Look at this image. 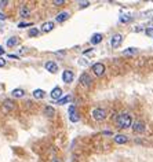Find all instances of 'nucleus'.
<instances>
[{
    "label": "nucleus",
    "instance_id": "nucleus-5",
    "mask_svg": "<svg viewBox=\"0 0 153 162\" xmlns=\"http://www.w3.org/2000/svg\"><path fill=\"white\" fill-rule=\"evenodd\" d=\"M122 41H123V36L119 34V33H116V34H113L111 39V45L113 48H119L120 44H122Z\"/></svg>",
    "mask_w": 153,
    "mask_h": 162
},
{
    "label": "nucleus",
    "instance_id": "nucleus-30",
    "mask_svg": "<svg viewBox=\"0 0 153 162\" xmlns=\"http://www.w3.org/2000/svg\"><path fill=\"white\" fill-rule=\"evenodd\" d=\"M6 4H8V1H7V0H0V8H1V7H4Z\"/></svg>",
    "mask_w": 153,
    "mask_h": 162
},
{
    "label": "nucleus",
    "instance_id": "nucleus-17",
    "mask_svg": "<svg viewBox=\"0 0 153 162\" xmlns=\"http://www.w3.org/2000/svg\"><path fill=\"white\" fill-rule=\"evenodd\" d=\"M44 95H46V92H44L43 89H35V91H33V96H35L36 99H43Z\"/></svg>",
    "mask_w": 153,
    "mask_h": 162
},
{
    "label": "nucleus",
    "instance_id": "nucleus-13",
    "mask_svg": "<svg viewBox=\"0 0 153 162\" xmlns=\"http://www.w3.org/2000/svg\"><path fill=\"white\" fill-rule=\"evenodd\" d=\"M19 15L22 17V18H26V17L31 15V8L28 7V6H22L21 8H19Z\"/></svg>",
    "mask_w": 153,
    "mask_h": 162
},
{
    "label": "nucleus",
    "instance_id": "nucleus-26",
    "mask_svg": "<svg viewBox=\"0 0 153 162\" xmlns=\"http://www.w3.org/2000/svg\"><path fill=\"white\" fill-rule=\"evenodd\" d=\"M88 6H90V1H80L79 3L80 8H86V7H88Z\"/></svg>",
    "mask_w": 153,
    "mask_h": 162
},
{
    "label": "nucleus",
    "instance_id": "nucleus-23",
    "mask_svg": "<svg viewBox=\"0 0 153 162\" xmlns=\"http://www.w3.org/2000/svg\"><path fill=\"white\" fill-rule=\"evenodd\" d=\"M39 29H36V28H32L31 30H29V37H36V36H39Z\"/></svg>",
    "mask_w": 153,
    "mask_h": 162
},
{
    "label": "nucleus",
    "instance_id": "nucleus-3",
    "mask_svg": "<svg viewBox=\"0 0 153 162\" xmlns=\"http://www.w3.org/2000/svg\"><path fill=\"white\" fill-rule=\"evenodd\" d=\"M132 131H134V133H143L145 132V129H146V125H145V122L143 121H135L134 124H132Z\"/></svg>",
    "mask_w": 153,
    "mask_h": 162
},
{
    "label": "nucleus",
    "instance_id": "nucleus-4",
    "mask_svg": "<svg viewBox=\"0 0 153 162\" xmlns=\"http://www.w3.org/2000/svg\"><path fill=\"white\" fill-rule=\"evenodd\" d=\"M91 70L94 72V74H95V76H98V77H101L102 74L105 73V65H104V63H101V62L94 63V65H92V68H91Z\"/></svg>",
    "mask_w": 153,
    "mask_h": 162
},
{
    "label": "nucleus",
    "instance_id": "nucleus-10",
    "mask_svg": "<svg viewBox=\"0 0 153 162\" xmlns=\"http://www.w3.org/2000/svg\"><path fill=\"white\" fill-rule=\"evenodd\" d=\"M54 29V22L53 21H48V22H44L42 25V32L43 33H48Z\"/></svg>",
    "mask_w": 153,
    "mask_h": 162
},
{
    "label": "nucleus",
    "instance_id": "nucleus-34",
    "mask_svg": "<svg viewBox=\"0 0 153 162\" xmlns=\"http://www.w3.org/2000/svg\"><path fill=\"white\" fill-rule=\"evenodd\" d=\"M8 58H14V59H18V55H13V54H10V55H8Z\"/></svg>",
    "mask_w": 153,
    "mask_h": 162
},
{
    "label": "nucleus",
    "instance_id": "nucleus-25",
    "mask_svg": "<svg viewBox=\"0 0 153 162\" xmlns=\"http://www.w3.org/2000/svg\"><path fill=\"white\" fill-rule=\"evenodd\" d=\"M32 25H33L32 22H19L18 28H26V26H32Z\"/></svg>",
    "mask_w": 153,
    "mask_h": 162
},
{
    "label": "nucleus",
    "instance_id": "nucleus-32",
    "mask_svg": "<svg viewBox=\"0 0 153 162\" xmlns=\"http://www.w3.org/2000/svg\"><path fill=\"white\" fill-rule=\"evenodd\" d=\"M51 162H62V161H61V158H58V157H54L53 159H51Z\"/></svg>",
    "mask_w": 153,
    "mask_h": 162
},
{
    "label": "nucleus",
    "instance_id": "nucleus-1",
    "mask_svg": "<svg viewBox=\"0 0 153 162\" xmlns=\"http://www.w3.org/2000/svg\"><path fill=\"white\" fill-rule=\"evenodd\" d=\"M117 126L120 128V129H127V128H130L132 125V118L131 115L128 114V113H120V114L117 115Z\"/></svg>",
    "mask_w": 153,
    "mask_h": 162
},
{
    "label": "nucleus",
    "instance_id": "nucleus-15",
    "mask_svg": "<svg viewBox=\"0 0 153 162\" xmlns=\"http://www.w3.org/2000/svg\"><path fill=\"white\" fill-rule=\"evenodd\" d=\"M127 140H128V137L124 135H116L115 136V141H116L117 144H124V143H127Z\"/></svg>",
    "mask_w": 153,
    "mask_h": 162
},
{
    "label": "nucleus",
    "instance_id": "nucleus-35",
    "mask_svg": "<svg viewBox=\"0 0 153 162\" xmlns=\"http://www.w3.org/2000/svg\"><path fill=\"white\" fill-rule=\"evenodd\" d=\"M3 54H4V50H3V47H0V57H1Z\"/></svg>",
    "mask_w": 153,
    "mask_h": 162
},
{
    "label": "nucleus",
    "instance_id": "nucleus-31",
    "mask_svg": "<svg viewBox=\"0 0 153 162\" xmlns=\"http://www.w3.org/2000/svg\"><path fill=\"white\" fill-rule=\"evenodd\" d=\"M3 66H6V59L0 57V68H3Z\"/></svg>",
    "mask_w": 153,
    "mask_h": 162
},
{
    "label": "nucleus",
    "instance_id": "nucleus-8",
    "mask_svg": "<svg viewBox=\"0 0 153 162\" xmlns=\"http://www.w3.org/2000/svg\"><path fill=\"white\" fill-rule=\"evenodd\" d=\"M44 68H46V70H48L50 73H57V72H58V65H57L55 62H53V61L46 62Z\"/></svg>",
    "mask_w": 153,
    "mask_h": 162
},
{
    "label": "nucleus",
    "instance_id": "nucleus-29",
    "mask_svg": "<svg viewBox=\"0 0 153 162\" xmlns=\"http://www.w3.org/2000/svg\"><path fill=\"white\" fill-rule=\"evenodd\" d=\"M74 111H76V107H74L73 105L70 106V107H69V110H68V113H69V115L72 114V113H74Z\"/></svg>",
    "mask_w": 153,
    "mask_h": 162
},
{
    "label": "nucleus",
    "instance_id": "nucleus-2",
    "mask_svg": "<svg viewBox=\"0 0 153 162\" xmlns=\"http://www.w3.org/2000/svg\"><path fill=\"white\" fill-rule=\"evenodd\" d=\"M91 115L95 121H104L106 118V110L102 109V107H97V109L92 110Z\"/></svg>",
    "mask_w": 153,
    "mask_h": 162
},
{
    "label": "nucleus",
    "instance_id": "nucleus-6",
    "mask_svg": "<svg viewBox=\"0 0 153 162\" xmlns=\"http://www.w3.org/2000/svg\"><path fill=\"white\" fill-rule=\"evenodd\" d=\"M74 79V74L72 70H65L62 73V81L63 83H66V84H70L72 81H73Z\"/></svg>",
    "mask_w": 153,
    "mask_h": 162
},
{
    "label": "nucleus",
    "instance_id": "nucleus-14",
    "mask_svg": "<svg viewBox=\"0 0 153 162\" xmlns=\"http://www.w3.org/2000/svg\"><path fill=\"white\" fill-rule=\"evenodd\" d=\"M44 114L47 115L48 118H53L54 114H55V109H54L53 106H46V109H44Z\"/></svg>",
    "mask_w": 153,
    "mask_h": 162
},
{
    "label": "nucleus",
    "instance_id": "nucleus-16",
    "mask_svg": "<svg viewBox=\"0 0 153 162\" xmlns=\"http://www.w3.org/2000/svg\"><path fill=\"white\" fill-rule=\"evenodd\" d=\"M11 95H13L14 98H22V96L25 95V91H24V89H21V88H15V89H13Z\"/></svg>",
    "mask_w": 153,
    "mask_h": 162
},
{
    "label": "nucleus",
    "instance_id": "nucleus-27",
    "mask_svg": "<svg viewBox=\"0 0 153 162\" xmlns=\"http://www.w3.org/2000/svg\"><path fill=\"white\" fill-rule=\"evenodd\" d=\"M145 33H146L148 37H153V28H148V29L145 30Z\"/></svg>",
    "mask_w": 153,
    "mask_h": 162
},
{
    "label": "nucleus",
    "instance_id": "nucleus-19",
    "mask_svg": "<svg viewBox=\"0 0 153 162\" xmlns=\"http://www.w3.org/2000/svg\"><path fill=\"white\" fill-rule=\"evenodd\" d=\"M3 106H4V110H7V111H10V110L14 109V103L11 102V100H4V103H3Z\"/></svg>",
    "mask_w": 153,
    "mask_h": 162
},
{
    "label": "nucleus",
    "instance_id": "nucleus-28",
    "mask_svg": "<svg viewBox=\"0 0 153 162\" xmlns=\"http://www.w3.org/2000/svg\"><path fill=\"white\" fill-rule=\"evenodd\" d=\"M53 4L54 6H62V4H65V0H54Z\"/></svg>",
    "mask_w": 153,
    "mask_h": 162
},
{
    "label": "nucleus",
    "instance_id": "nucleus-24",
    "mask_svg": "<svg viewBox=\"0 0 153 162\" xmlns=\"http://www.w3.org/2000/svg\"><path fill=\"white\" fill-rule=\"evenodd\" d=\"M131 21V18L128 15H120V22H123V23H127V22Z\"/></svg>",
    "mask_w": 153,
    "mask_h": 162
},
{
    "label": "nucleus",
    "instance_id": "nucleus-20",
    "mask_svg": "<svg viewBox=\"0 0 153 162\" xmlns=\"http://www.w3.org/2000/svg\"><path fill=\"white\" fill-rule=\"evenodd\" d=\"M69 120L72 121V122H77V121L80 120V115L77 111H74V113H72V114L69 115Z\"/></svg>",
    "mask_w": 153,
    "mask_h": 162
},
{
    "label": "nucleus",
    "instance_id": "nucleus-12",
    "mask_svg": "<svg viewBox=\"0 0 153 162\" xmlns=\"http://www.w3.org/2000/svg\"><path fill=\"white\" fill-rule=\"evenodd\" d=\"M91 44L92 45H97V44H99L101 41H102V34L101 33H94L92 36H91Z\"/></svg>",
    "mask_w": 153,
    "mask_h": 162
},
{
    "label": "nucleus",
    "instance_id": "nucleus-22",
    "mask_svg": "<svg viewBox=\"0 0 153 162\" xmlns=\"http://www.w3.org/2000/svg\"><path fill=\"white\" fill-rule=\"evenodd\" d=\"M137 52H138L137 48L131 47V48H128V50H126V51H124V55H135Z\"/></svg>",
    "mask_w": 153,
    "mask_h": 162
},
{
    "label": "nucleus",
    "instance_id": "nucleus-11",
    "mask_svg": "<svg viewBox=\"0 0 153 162\" xmlns=\"http://www.w3.org/2000/svg\"><path fill=\"white\" fill-rule=\"evenodd\" d=\"M68 18H69V12L68 11H62V12H59L58 15L55 17V21L59 22V23H62V22H65Z\"/></svg>",
    "mask_w": 153,
    "mask_h": 162
},
{
    "label": "nucleus",
    "instance_id": "nucleus-33",
    "mask_svg": "<svg viewBox=\"0 0 153 162\" xmlns=\"http://www.w3.org/2000/svg\"><path fill=\"white\" fill-rule=\"evenodd\" d=\"M6 18H7V17H6L4 14H3V12H0V21H4Z\"/></svg>",
    "mask_w": 153,
    "mask_h": 162
},
{
    "label": "nucleus",
    "instance_id": "nucleus-9",
    "mask_svg": "<svg viewBox=\"0 0 153 162\" xmlns=\"http://www.w3.org/2000/svg\"><path fill=\"white\" fill-rule=\"evenodd\" d=\"M51 99H54V100H58V99H61V96H62V89L59 88V87H55V88L51 91Z\"/></svg>",
    "mask_w": 153,
    "mask_h": 162
},
{
    "label": "nucleus",
    "instance_id": "nucleus-18",
    "mask_svg": "<svg viewBox=\"0 0 153 162\" xmlns=\"http://www.w3.org/2000/svg\"><path fill=\"white\" fill-rule=\"evenodd\" d=\"M6 44H7V47H14V45L18 44V39H17V37H10Z\"/></svg>",
    "mask_w": 153,
    "mask_h": 162
},
{
    "label": "nucleus",
    "instance_id": "nucleus-7",
    "mask_svg": "<svg viewBox=\"0 0 153 162\" xmlns=\"http://www.w3.org/2000/svg\"><path fill=\"white\" fill-rule=\"evenodd\" d=\"M80 84H81V85H84V87H91V84H92V79H91L87 73H83L81 76H80Z\"/></svg>",
    "mask_w": 153,
    "mask_h": 162
},
{
    "label": "nucleus",
    "instance_id": "nucleus-21",
    "mask_svg": "<svg viewBox=\"0 0 153 162\" xmlns=\"http://www.w3.org/2000/svg\"><path fill=\"white\" fill-rule=\"evenodd\" d=\"M70 99H72V96H70V95H66V96H63V98L58 99V105H65V103L70 102Z\"/></svg>",
    "mask_w": 153,
    "mask_h": 162
}]
</instances>
